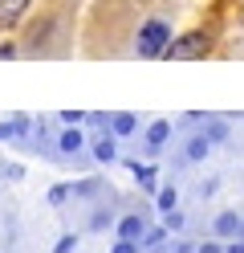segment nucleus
<instances>
[{"label":"nucleus","mask_w":244,"mask_h":253,"mask_svg":"<svg viewBox=\"0 0 244 253\" xmlns=\"http://www.w3.org/2000/svg\"><path fill=\"white\" fill-rule=\"evenodd\" d=\"M110 253H114V249H110Z\"/></svg>","instance_id":"28"},{"label":"nucleus","mask_w":244,"mask_h":253,"mask_svg":"<svg viewBox=\"0 0 244 253\" xmlns=\"http://www.w3.org/2000/svg\"><path fill=\"white\" fill-rule=\"evenodd\" d=\"M211 237H220V241H236V237H244V216L236 209L216 212V220H211Z\"/></svg>","instance_id":"10"},{"label":"nucleus","mask_w":244,"mask_h":253,"mask_svg":"<svg viewBox=\"0 0 244 253\" xmlns=\"http://www.w3.org/2000/svg\"><path fill=\"white\" fill-rule=\"evenodd\" d=\"M175 131H179V126L171 119H151V123H146V131H142V155H151V160H155V155L175 139Z\"/></svg>","instance_id":"5"},{"label":"nucleus","mask_w":244,"mask_h":253,"mask_svg":"<svg viewBox=\"0 0 244 253\" xmlns=\"http://www.w3.org/2000/svg\"><path fill=\"white\" fill-rule=\"evenodd\" d=\"M224 253H244V237H236V241H224Z\"/></svg>","instance_id":"27"},{"label":"nucleus","mask_w":244,"mask_h":253,"mask_svg":"<svg viewBox=\"0 0 244 253\" xmlns=\"http://www.w3.org/2000/svg\"><path fill=\"white\" fill-rule=\"evenodd\" d=\"M29 4H33V0H0V25H16Z\"/></svg>","instance_id":"14"},{"label":"nucleus","mask_w":244,"mask_h":253,"mask_svg":"<svg viewBox=\"0 0 244 253\" xmlns=\"http://www.w3.org/2000/svg\"><path fill=\"white\" fill-rule=\"evenodd\" d=\"M175 204H179V192H175V184H163L159 192H155V212L163 216V212H171Z\"/></svg>","instance_id":"15"},{"label":"nucleus","mask_w":244,"mask_h":253,"mask_svg":"<svg viewBox=\"0 0 244 253\" xmlns=\"http://www.w3.org/2000/svg\"><path fill=\"white\" fill-rule=\"evenodd\" d=\"M73 249H77V233H61L53 245V253H73Z\"/></svg>","instance_id":"22"},{"label":"nucleus","mask_w":244,"mask_h":253,"mask_svg":"<svg viewBox=\"0 0 244 253\" xmlns=\"http://www.w3.org/2000/svg\"><path fill=\"white\" fill-rule=\"evenodd\" d=\"M171 21H163V17H151L142 29H139V41H135V53L139 57H163L171 49Z\"/></svg>","instance_id":"1"},{"label":"nucleus","mask_w":244,"mask_h":253,"mask_svg":"<svg viewBox=\"0 0 244 253\" xmlns=\"http://www.w3.org/2000/svg\"><path fill=\"white\" fill-rule=\"evenodd\" d=\"M122 164L130 168V176L139 180L142 192H159V168H155V164H142L139 155H122Z\"/></svg>","instance_id":"11"},{"label":"nucleus","mask_w":244,"mask_h":253,"mask_svg":"<svg viewBox=\"0 0 244 253\" xmlns=\"http://www.w3.org/2000/svg\"><path fill=\"white\" fill-rule=\"evenodd\" d=\"M200 253H224V241L211 237V241H200Z\"/></svg>","instance_id":"24"},{"label":"nucleus","mask_w":244,"mask_h":253,"mask_svg":"<svg viewBox=\"0 0 244 253\" xmlns=\"http://www.w3.org/2000/svg\"><path fill=\"white\" fill-rule=\"evenodd\" d=\"M211 147H216V143H211V139L200 131V126H195V131L183 139V151H179V164H204L208 160V155H211Z\"/></svg>","instance_id":"8"},{"label":"nucleus","mask_w":244,"mask_h":253,"mask_svg":"<svg viewBox=\"0 0 244 253\" xmlns=\"http://www.w3.org/2000/svg\"><path fill=\"white\" fill-rule=\"evenodd\" d=\"M110 131L126 143V139H135V135H142V131H146V119H142V115H135V110H118V115H110Z\"/></svg>","instance_id":"9"},{"label":"nucleus","mask_w":244,"mask_h":253,"mask_svg":"<svg viewBox=\"0 0 244 253\" xmlns=\"http://www.w3.org/2000/svg\"><path fill=\"white\" fill-rule=\"evenodd\" d=\"M16 57V45L12 41H0V61H12Z\"/></svg>","instance_id":"26"},{"label":"nucleus","mask_w":244,"mask_h":253,"mask_svg":"<svg viewBox=\"0 0 244 253\" xmlns=\"http://www.w3.org/2000/svg\"><path fill=\"white\" fill-rule=\"evenodd\" d=\"M45 200L53 204V209H61V204H70V200H73V184H53V188L45 192Z\"/></svg>","instance_id":"17"},{"label":"nucleus","mask_w":244,"mask_h":253,"mask_svg":"<svg viewBox=\"0 0 244 253\" xmlns=\"http://www.w3.org/2000/svg\"><path fill=\"white\" fill-rule=\"evenodd\" d=\"M159 220H163V225H167V233H183V229H187V216L179 212V209H171V212H163Z\"/></svg>","instance_id":"18"},{"label":"nucleus","mask_w":244,"mask_h":253,"mask_svg":"<svg viewBox=\"0 0 244 253\" xmlns=\"http://www.w3.org/2000/svg\"><path fill=\"white\" fill-rule=\"evenodd\" d=\"M0 180H8V184L25 180V164H4V168H0Z\"/></svg>","instance_id":"20"},{"label":"nucleus","mask_w":244,"mask_h":253,"mask_svg":"<svg viewBox=\"0 0 244 253\" xmlns=\"http://www.w3.org/2000/svg\"><path fill=\"white\" fill-rule=\"evenodd\" d=\"M90 160L98 164V168H110V164H118L122 160V139L110 131H90Z\"/></svg>","instance_id":"2"},{"label":"nucleus","mask_w":244,"mask_h":253,"mask_svg":"<svg viewBox=\"0 0 244 253\" xmlns=\"http://www.w3.org/2000/svg\"><path fill=\"white\" fill-rule=\"evenodd\" d=\"M118 196H106V200H98L90 204V212H86V233H114V225H118Z\"/></svg>","instance_id":"3"},{"label":"nucleus","mask_w":244,"mask_h":253,"mask_svg":"<svg viewBox=\"0 0 244 253\" xmlns=\"http://www.w3.org/2000/svg\"><path fill=\"white\" fill-rule=\"evenodd\" d=\"M12 139H16L12 135V119H4V123H0V143H12Z\"/></svg>","instance_id":"25"},{"label":"nucleus","mask_w":244,"mask_h":253,"mask_svg":"<svg viewBox=\"0 0 244 253\" xmlns=\"http://www.w3.org/2000/svg\"><path fill=\"white\" fill-rule=\"evenodd\" d=\"M146 229H151V212L130 209V212H122V216H118V225H114V241H139V245H142Z\"/></svg>","instance_id":"6"},{"label":"nucleus","mask_w":244,"mask_h":253,"mask_svg":"<svg viewBox=\"0 0 244 253\" xmlns=\"http://www.w3.org/2000/svg\"><path fill=\"white\" fill-rule=\"evenodd\" d=\"M171 253H200V241H191V237H175Z\"/></svg>","instance_id":"21"},{"label":"nucleus","mask_w":244,"mask_h":253,"mask_svg":"<svg viewBox=\"0 0 244 253\" xmlns=\"http://www.w3.org/2000/svg\"><path fill=\"white\" fill-rule=\"evenodd\" d=\"M8 119H12V135H16L12 143H25L29 147L33 143V131H37V119H29V115H8Z\"/></svg>","instance_id":"13"},{"label":"nucleus","mask_w":244,"mask_h":253,"mask_svg":"<svg viewBox=\"0 0 244 253\" xmlns=\"http://www.w3.org/2000/svg\"><path fill=\"white\" fill-rule=\"evenodd\" d=\"M110 249H114V253H142V245H139V241H114Z\"/></svg>","instance_id":"23"},{"label":"nucleus","mask_w":244,"mask_h":253,"mask_svg":"<svg viewBox=\"0 0 244 253\" xmlns=\"http://www.w3.org/2000/svg\"><path fill=\"white\" fill-rule=\"evenodd\" d=\"M200 131H204V135H208V139H211L216 147H220V143H228V135H232V131H228V123H224L220 115H204Z\"/></svg>","instance_id":"12"},{"label":"nucleus","mask_w":244,"mask_h":253,"mask_svg":"<svg viewBox=\"0 0 244 253\" xmlns=\"http://www.w3.org/2000/svg\"><path fill=\"white\" fill-rule=\"evenodd\" d=\"M163 245H167V225L159 220V225H151V229H146V237H142V253L163 249Z\"/></svg>","instance_id":"16"},{"label":"nucleus","mask_w":244,"mask_h":253,"mask_svg":"<svg viewBox=\"0 0 244 253\" xmlns=\"http://www.w3.org/2000/svg\"><path fill=\"white\" fill-rule=\"evenodd\" d=\"M208 53H211V37L208 33H183V37L171 41V49L163 57H171V61H195V57H208Z\"/></svg>","instance_id":"4"},{"label":"nucleus","mask_w":244,"mask_h":253,"mask_svg":"<svg viewBox=\"0 0 244 253\" xmlns=\"http://www.w3.org/2000/svg\"><path fill=\"white\" fill-rule=\"evenodd\" d=\"M86 115H90V110H61L57 126H86Z\"/></svg>","instance_id":"19"},{"label":"nucleus","mask_w":244,"mask_h":253,"mask_svg":"<svg viewBox=\"0 0 244 253\" xmlns=\"http://www.w3.org/2000/svg\"><path fill=\"white\" fill-rule=\"evenodd\" d=\"M70 184H73V200H86V204H98V200L114 196L106 176H86V180H70Z\"/></svg>","instance_id":"7"}]
</instances>
